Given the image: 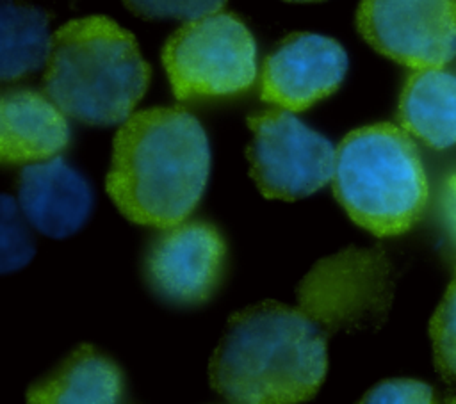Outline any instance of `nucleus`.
<instances>
[{
	"mask_svg": "<svg viewBox=\"0 0 456 404\" xmlns=\"http://www.w3.org/2000/svg\"><path fill=\"white\" fill-rule=\"evenodd\" d=\"M394 297V265L381 247H346L297 283L294 306L262 301L233 313L208 365L210 384L232 404H299L328 370V340L376 329Z\"/></svg>",
	"mask_w": 456,
	"mask_h": 404,
	"instance_id": "obj_1",
	"label": "nucleus"
},
{
	"mask_svg": "<svg viewBox=\"0 0 456 404\" xmlns=\"http://www.w3.org/2000/svg\"><path fill=\"white\" fill-rule=\"evenodd\" d=\"M208 171L210 148L200 121L180 107H155L123 121L105 187L126 219L166 230L194 210Z\"/></svg>",
	"mask_w": 456,
	"mask_h": 404,
	"instance_id": "obj_2",
	"label": "nucleus"
},
{
	"mask_svg": "<svg viewBox=\"0 0 456 404\" xmlns=\"http://www.w3.org/2000/svg\"><path fill=\"white\" fill-rule=\"evenodd\" d=\"M150 77L135 37L105 16L71 20L50 37L45 91L80 123L109 126L126 121Z\"/></svg>",
	"mask_w": 456,
	"mask_h": 404,
	"instance_id": "obj_3",
	"label": "nucleus"
},
{
	"mask_svg": "<svg viewBox=\"0 0 456 404\" xmlns=\"http://www.w3.org/2000/svg\"><path fill=\"white\" fill-rule=\"evenodd\" d=\"M333 192L363 230L378 237L408 231L429 196L424 164L410 133L390 123L347 133L335 155Z\"/></svg>",
	"mask_w": 456,
	"mask_h": 404,
	"instance_id": "obj_4",
	"label": "nucleus"
},
{
	"mask_svg": "<svg viewBox=\"0 0 456 404\" xmlns=\"http://www.w3.org/2000/svg\"><path fill=\"white\" fill-rule=\"evenodd\" d=\"M162 62L178 100L233 96L256 77V44L232 12L185 21L166 43Z\"/></svg>",
	"mask_w": 456,
	"mask_h": 404,
	"instance_id": "obj_5",
	"label": "nucleus"
},
{
	"mask_svg": "<svg viewBox=\"0 0 456 404\" xmlns=\"http://www.w3.org/2000/svg\"><path fill=\"white\" fill-rule=\"evenodd\" d=\"M248 126L249 173L265 198L296 201L333 180L337 149L294 114L265 110L249 116Z\"/></svg>",
	"mask_w": 456,
	"mask_h": 404,
	"instance_id": "obj_6",
	"label": "nucleus"
},
{
	"mask_svg": "<svg viewBox=\"0 0 456 404\" xmlns=\"http://www.w3.org/2000/svg\"><path fill=\"white\" fill-rule=\"evenodd\" d=\"M356 25L376 52L413 69L456 55V0H362Z\"/></svg>",
	"mask_w": 456,
	"mask_h": 404,
	"instance_id": "obj_7",
	"label": "nucleus"
},
{
	"mask_svg": "<svg viewBox=\"0 0 456 404\" xmlns=\"http://www.w3.org/2000/svg\"><path fill=\"white\" fill-rule=\"evenodd\" d=\"M226 246L219 231L201 221L166 228L148 249L144 271L151 288L178 304L210 297L224 265Z\"/></svg>",
	"mask_w": 456,
	"mask_h": 404,
	"instance_id": "obj_8",
	"label": "nucleus"
},
{
	"mask_svg": "<svg viewBox=\"0 0 456 404\" xmlns=\"http://www.w3.org/2000/svg\"><path fill=\"white\" fill-rule=\"evenodd\" d=\"M346 71L347 55L335 39L290 34L264 62L260 96L281 110L299 112L333 94Z\"/></svg>",
	"mask_w": 456,
	"mask_h": 404,
	"instance_id": "obj_9",
	"label": "nucleus"
},
{
	"mask_svg": "<svg viewBox=\"0 0 456 404\" xmlns=\"http://www.w3.org/2000/svg\"><path fill=\"white\" fill-rule=\"evenodd\" d=\"M18 203L25 219L43 235L64 238L87 221L93 192L64 158L28 164L18 176Z\"/></svg>",
	"mask_w": 456,
	"mask_h": 404,
	"instance_id": "obj_10",
	"label": "nucleus"
},
{
	"mask_svg": "<svg viewBox=\"0 0 456 404\" xmlns=\"http://www.w3.org/2000/svg\"><path fill=\"white\" fill-rule=\"evenodd\" d=\"M66 114L46 96L11 89L0 100V158L4 164H36L57 157L69 139Z\"/></svg>",
	"mask_w": 456,
	"mask_h": 404,
	"instance_id": "obj_11",
	"label": "nucleus"
},
{
	"mask_svg": "<svg viewBox=\"0 0 456 404\" xmlns=\"http://www.w3.org/2000/svg\"><path fill=\"white\" fill-rule=\"evenodd\" d=\"M403 130L435 149L456 144V75L444 68L417 69L399 98Z\"/></svg>",
	"mask_w": 456,
	"mask_h": 404,
	"instance_id": "obj_12",
	"label": "nucleus"
},
{
	"mask_svg": "<svg viewBox=\"0 0 456 404\" xmlns=\"http://www.w3.org/2000/svg\"><path fill=\"white\" fill-rule=\"evenodd\" d=\"M121 392L118 365L94 347L80 345L52 376L27 390V404H118Z\"/></svg>",
	"mask_w": 456,
	"mask_h": 404,
	"instance_id": "obj_13",
	"label": "nucleus"
},
{
	"mask_svg": "<svg viewBox=\"0 0 456 404\" xmlns=\"http://www.w3.org/2000/svg\"><path fill=\"white\" fill-rule=\"evenodd\" d=\"M50 16L20 0H2L0 12V77L18 80L46 62Z\"/></svg>",
	"mask_w": 456,
	"mask_h": 404,
	"instance_id": "obj_14",
	"label": "nucleus"
},
{
	"mask_svg": "<svg viewBox=\"0 0 456 404\" xmlns=\"http://www.w3.org/2000/svg\"><path fill=\"white\" fill-rule=\"evenodd\" d=\"M429 335L436 370L447 381L456 383V276L431 317Z\"/></svg>",
	"mask_w": 456,
	"mask_h": 404,
	"instance_id": "obj_15",
	"label": "nucleus"
},
{
	"mask_svg": "<svg viewBox=\"0 0 456 404\" xmlns=\"http://www.w3.org/2000/svg\"><path fill=\"white\" fill-rule=\"evenodd\" d=\"M34 256V242L25 230L18 206L11 196H2L0 221V271L11 272L25 267Z\"/></svg>",
	"mask_w": 456,
	"mask_h": 404,
	"instance_id": "obj_16",
	"label": "nucleus"
},
{
	"mask_svg": "<svg viewBox=\"0 0 456 404\" xmlns=\"http://www.w3.org/2000/svg\"><path fill=\"white\" fill-rule=\"evenodd\" d=\"M137 16L146 20L191 21L217 12L226 0H123Z\"/></svg>",
	"mask_w": 456,
	"mask_h": 404,
	"instance_id": "obj_17",
	"label": "nucleus"
},
{
	"mask_svg": "<svg viewBox=\"0 0 456 404\" xmlns=\"http://www.w3.org/2000/svg\"><path fill=\"white\" fill-rule=\"evenodd\" d=\"M358 404H435L429 384L417 379H387L372 386Z\"/></svg>",
	"mask_w": 456,
	"mask_h": 404,
	"instance_id": "obj_18",
	"label": "nucleus"
},
{
	"mask_svg": "<svg viewBox=\"0 0 456 404\" xmlns=\"http://www.w3.org/2000/svg\"><path fill=\"white\" fill-rule=\"evenodd\" d=\"M440 214L444 226L456 246V171H452L440 190Z\"/></svg>",
	"mask_w": 456,
	"mask_h": 404,
	"instance_id": "obj_19",
	"label": "nucleus"
},
{
	"mask_svg": "<svg viewBox=\"0 0 456 404\" xmlns=\"http://www.w3.org/2000/svg\"><path fill=\"white\" fill-rule=\"evenodd\" d=\"M285 2H292V4H312V2H324V0H285Z\"/></svg>",
	"mask_w": 456,
	"mask_h": 404,
	"instance_id": "obj_20",
	"label": "nucleus"
},
{
	"mask_svg": "<svg viewBox=\"0 0 456 404\" xmlns=\"http://www.w3.org/2000/svg\"><path fill=\"white\" fill-rule=\"evenodd\" d=\"M445 404H456V399H449V400H445Z\"/></svg>",
	"mask_w": 456,
	"mask_h": 404,
	"instance_id": "obj_21",
	"label": "nucleus"
}]
</instances>
